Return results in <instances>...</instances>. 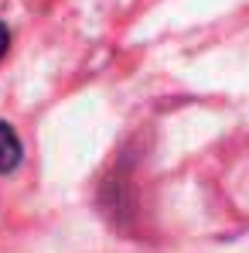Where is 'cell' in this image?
<instances>
[{
  "instance_id": "obj_1",
  "label": "cell",
  "mask_w": 249,
  "mask_h": 253,
  "mask_svg": "<svg viewBox=\"0 0 249 253\" xmlns=\"http://www.w3.org/2000/svg\"><path fill=\"white\" fill-rule=\"evenodd\" d=\"M21 161V137L14 133V126L0 120V174L3 171H14Z\"/></svg>"
},
{
  "instance_id": "obj_2",
  "label": "cell",
  "mask_w": 249,
  "mask_h": 253,
  "mask_svg": "<svg viewBox=\"0 0 249 253\" xmlns=\"http://www.w3.org/2000/svg\"><path fill=\"white\" fill-rule=\"evenodd\" d=\"M7 48H10V31H7V24H0V58L7 55Z\"/></svg>"
}]
</instances>
